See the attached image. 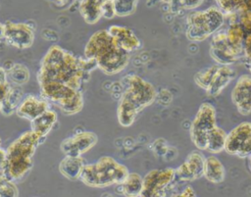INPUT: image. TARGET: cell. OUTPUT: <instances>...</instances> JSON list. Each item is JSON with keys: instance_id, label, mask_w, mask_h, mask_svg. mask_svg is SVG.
I'll list each match as a JSON object with an SVG mask.
<instances>
[{"instance_id": "obj_29", "label": "cell", "mask_w": 251, "mask_h": 197, "mask_svg": "<svg viewBox=\"0 0 251 197\" xmlns=\"http://www.w3.org/2000/svg\"><path fill=\"white\" fill-rule=\"evenodd\" d=\"M0 197H19V189L16 182L10 179L0 170Z\"/></svg>"}, {"instance_id": "obj_23", "label": "cell", "mask_w": 251, "mask_h": 197, "mask_svg": "<svg viewBox=\"0 0 251 197\" xmlns=\"http://www.w3.org/2000/svg\"><path fill=\"white\" fill-rule=\"evenodd\" d=\"M143 189V177L137 172H129L118 185V190L126 197H140Z\"/></svg>"}, {"instance_id": "obj_33", "label": "cell", "mask_w": 251, "mask_h": 197, "mask_svg": "<svg viewBox=\"0 0 251 197\" xmlns=\"http://www.w3.org/2000/svg\"><path fill=\"white\" fill-rule=\"evenodd\" d=\"M12 83L9 82V80H2L0 79V107L3 101L6 99L7 95L9 94L11 88H12Z\"/></svg>"}, {"instance_id": "obj_38", "label": "cell", "mask_w": 251, "mask_h": 197, "mask_svg": "<svg viewBox=\"0 0 251 197\" xmlns=\"http://www.w3.org/2000/svg\"><path fill=\"white\" fill-rule=\"evenodd\" d=\"M163 0H147V4L148 6H153V5H156L157 3L159 2H162Z\"/></svg>"}, {"instance_id": "obj_16", "label": "cell", "mask_w": 251, "mask_h": 197, "mask_svg": "<svg viewBox=\"0 0 251 197\" xmlns=\"http://www.w3.org/2000/svg\"><path fill=\"white\" fill-rule=\"evenodd\" d=\"M49 109L50 103L46 99L41 96L37 97L33 94H28L24 96L16 111V114L19 118L31 122Z\"/></svg>"}, {"instance_id": "obj_26", "label": "cell", "mask_w": 251, "mask_h": 197, "mask_svg": "<svg viewBox=\"0 0 251 197\" xmlns=\"http://www.w3.org/2000/svg\"><path fill=\"white\" fill-rule=\"evenodd\" d=\"M7 72V77L10 83L13 85H23L26 83L29 79V71L28 69L19 63L12 64L10 68H5Z\"/></svg>"}, {"instance_id": "obj_39", "label": "cell", "mask_w": 251, "mask_h": 197, "mask_svg": "<svg viewBox=\"0 0 251 197\" xmlns=\"http://www.w3.org/2000/svg\"><path fill=\"white\" fill-rule=\"evenodd\" d=\"M247 159H248V168H249V170H250V172H251V155L248 156Z\"/></svg>"}, {"instance_id": "obj_32", "label": "cell", "mask_w": 251, "mask_h": 197, "mask_svg": "<svg viewBox=\"0 0 251 197\" xmlns=\"http://www.w3.org/2000/svg\"><path fill=\"white\" fill-rule=\"evenodd\" d=\"M245 67L251 73V32L246 33L243 42V58Z\"/></svg>"}, {"instance_id": "obj_9", "label": "cell", "mask_w": 251, "mask_h": 197, "mask_svg": "<svg viewBox=\"0 0 251 197\" xmlns=\"http://www.w3.org/2000/svg\"><path fill=\"white\" fill-rule=\"evenodd\" d=\"M175 181V169L151 170L143 176V189L140 197H166L167 190Z\"/></svg>"}, {"instance_id": "obj_36", "label": "cell", "mask_w": 251, "mask_h": 197, "mask_svg": "<svg viewBox=\"0 0 251 197\" xmlns=\"http://www.w3.org/2000/svg\"><path fill=\"white\" fill-rule=\"evenodd\" d=\"M6 161V150H4L2 147H0V170L2 171L4 164Z\"/></svg>"}, {"instance_id": "obj_40", "label": "cell", "mask_w": 251, "mask_h": 197, "mask_svg": "<svg viewBox=\"0 0 251 197\" xmlns=\"http://www.w3.org/2000/svg\"><path fill=\"white\" fill-rule=\"evenodd\" d=\"M2 34H3V24L0 23V38H2Z\"/></svg>"}, {"instance_id": "obj_25", "label": "cell", "mask_w": 251, "mask_h": 197, "mask_svg": "<svg viewBox=\"0 0 251 197\" xmlns=\"http://www.w3.org/2000/svg\"><path fill=\"white\" fill-rule=\"evenodd\" d=\"M23 98H24V95H23L22 88L18 85H12V88L9 94L1 104L0 113L5 116H10L13 113H16Z\"/></svg>"}, {"instance_id": "obj_43", "label": "cell", "mask_w": 251, "mask_h": 197, "mask_svg": "<svg viewBox=\"0 0 251 197\" xmlns=\"http://www.w3.org/2000/svg\"><path fill=\"white\" fill-rule=\"evenodd\" d=\"M102 197H103V196H102Z\"/></svg>"}, {"instance_id": "obj_11", "label": "cell", "mask_w": 251, "mask_h": 197, "mask_svg": "<svg viewBox=\"0 0 251 197\" xmlns=\"http://www.w3.org/2000/svg\"><path fill=\"white\" fill-rule=\"evenodd\" d=\"M209 51L212 59L222 66H230L243 58V51L229 43L226 30L220 29L212 35Z\"/></svg>"}, {"instance_id": "obj_24", "label": "cell", "mask_w": 251, "mask_h": 197, "mask_svg": "<svg viewBox=\"0 0 251 197\" xmlns=\"http://www.w3.org/2000/svg\"><path fill=\"white\" fill-rule=\"evenodd\" d=\"M226 132L220 126L216 125L212 128L207 135L206 149L205 151L211 154H218L225 150L226 140Z\"/></svg>"}, {"instance_id": "obj_41", "label": "cell", "mask_w": 251, "mask_h": 197, "mask_svg": "<svg viewBox=\"0 0 251 197\" xmlns=\"http://www.w3.org/2000/svg\"><path fill=\"white\" fill-rule=\"evenodd\" d=\"M1 144H2V141H1V137H0V147H1Z\"/></svg>"}, {"instance_id": "obj_37", "label": "cell", "mask_w": 251, "mask_h": 197, "mask_svg": "<svg viewBox=\"0 0 251 197\" xmlns=\"http://www.w3.org/2000/svg\"><path fill=\"white\" fill-rule=\"evenodd\" d=\"M241 11H251V0H243Z\"/></svg>"}, {"instance_id": "obj_12", "label": "cell", "mask_w": 251, "mask_h": 197, "mask_svg": "<svg viewBox=\"0 0 251 197\" xmlns=\"http://www.w3.org/2000/svg\"><path fill=\"white\" fill-rule=\"evenodd\" d=\"M225 151L240 158L251 155V123L242 122L226 134Z\"/></svg>"}, {"instance_id": "obj_19", "label": "cell", "mask_w": 251, "mask_h": 197, "mask_svg": "<svg viewBox=\"0 0 251 197\" xmlns=\"http://www.w3.org/2000/svg\"><path fill=\"white\" fill-rule=\"evenodd\" d=\"M58 122L57 113L49 109L30 122V130L35 132L42 140L53 130Z\"/></svg>"}, {"instance_id": "obj_3", "label": "cell", "mask_w": 251, "mask_h": 197, "mask_svg": "<svg viewBox=\"0 0 251 197\" xmlns=\"http://www.w3.org/2000/svg\"><path fill=\"white\" fill-rule=\"evenodd\" d=\"M125 89L117 109L118 122L122 126H130L137 115L150 106L157 97L152 83L137 74H127L124 78Z\"/></svg>"}, {"instance_id": "obj_14", "label": "cell", "mask_w": 251, "mask_h": 197, "mask_svg": "<svg viewBox=\"0 0 251 197\" xmlns=\"http://www.w3.org/2000/svg\"><path fill=\"white\" fill-rule=\"evenodd\" d=\"M205 159L200 151L190 152L185 161L176 169V180L191 181L203 176Z\"/></svg>"}, {"instance_id": "obj_18", "label": "cell", "mask_w": 251, "mask_h": 197, "mask_svg": "<svg viewBox=\"0 0 251 197\" xmlns=\"http://www.w3.org/2000/svg\"><path fill=\"white\" fill-rule=\"evenodd\" d=\"M235 74V71L230 66L219 65L209 86L205 90L206 93L211 97L219 95L234 79Z\"/></svg>"}, {"instance_id": "obj_1", "label": "cell", "mask_w": 251, "mask_h": 197, "mask_svg": "<svg viewBox=\"0 0 251 197\" xmlns=\"http://www.w3.org/2000/svg\"><path fill=\"white\" fill-rule=\"evenodd\" d=\"M97 68L94 61L81 58L54 44L41 59L37 73L38 82L53 80L82 91L90 74Z\"/></svg>"}, {"instance_id": "obj_42", "label": "cell", "mask_w": 251, "mask_h": 197, "mask_svg": "<svg viewBox=\"0 0 251 197\" xmlns=\"http://www.w3.org/2000/svg\"><path fill=\"white\" fill-rule=\"evenodd\" d=\"M163 1H164V0H163ZM163 1H162V2H163Z\"/></svg>"}, {"instance_id": "obj_34", "label": "cell", "mask_w": 251, "mask_h": 197, "mask_svg": "<svg viewBox=\"0 0 251 197\" xmlns=\"http://www.w3.org/2000/svg\"><path fill=\"white\" fill-rule=\"evenodd\" d=\"M115 15V11H114V7H113V2L112 0L108 1L102 8V18L105 19H112L114 18Z\"/></svg>"}, {"instance_id": "obj_7", "label": "cell", "mask_w": 251, "mask_h": 197, "mask_svg": "<svg viewBox=\"0 0 251 197\" xmlns=\"http://www.w3.org/2000/svg\"><path fill=\"white\" fill-rule=\"evenodd\" d=\"M38 83L40 87V96L46 99L49 103L56 105L65 115H75L82 110V91L53 80L41 81Z\"/></svg>"}, {"instance_id": "obj_5", "label": "cell", "mask_w": 251, "mask_h": 197, "mask_svg": "<svg viewBox=\"0 0 251 197\" xmlns=\"http://www.w3.org/2000/svg\"><path fill=\"white\" fill-rule=\"evenodd\" d=\"M129 173L127 168L110 156H103L96 162L85 164L80 181L89 187H108L119 185Z\"/></svg>"}, {"instance_id": "obj_35", "label": "cell", "mask_w": 251, "mask_h": 197, "mask_svg": "<svg viewBox=\"0 0 251 197\" xmlns=\"http://www.w3.org/2000/svg\"><path fill=\"white\" fill-rule=\"evenodd\" d=\"M172 197H197V196L194 189L191 186L187 185L180 192L175 193Z\"/></svg>"}, {"instance_id": "obj_13", "label": "cell", "mask_w": 251, "mask_h": 197, "mask_svg": "<svg viewBox=\"0 0 251 197\" xmlns=\"http://www.w3.org/2000/svg\"><path fill=\"white\" fill-rule=\"evenodd\" d=\"M98 141L96 133L83 130L64 139L61 142L60 150L65 156L82 157L83 154L92 149Z\"/></svg>"}, {"instance_id": "obj_20", "label": "cell", "mask_w": 251, "mask_h": 197, "mask_svg": "<svg viewBox=\"0 0 251 197\" xmlns=\"http://www.w3.org/2000/svg\"><path fill=\"white\" fill-rule=\"evenodd\" d=\"M84 166L85 163L82 157L65 156L59 163L58 168L64 177L70 180H76L79 179Z\"/></svg>"}, {"instance_id": "obj_22", "label": "cell", "mask_w": 251, "mask_h": 197, "mask_svg": "<svg viewBox=\"0 0 251 197\" xmlns=\"http://www.w3.org/2000/svg\"><path fill=\"white\" fill-rule=\"evenodd\" d=\"M203 176L212 183H221L226 177V169L223 163L214 155L206 157Z\"/></svg>"}, {"instance_id": "obj_17", "label": "cell", "mask_w": 251, "mask_h": 197, "mask_svg": "<svg viewBox=\"0 0 251 197\" xmlns=\"http://www.w3.org/2000/svg\"><path fill=\"white\" fill-rule=\"evenodd\" d=\"M116 44L125 51L131 53L141 47V41L133 30L127 26L113 25L107 28Z\"/></svg>"}, {"instance_id": "obj_8", "label": "cell", "mask_w": 251, "mask_h": 197, "mask_svg": "<svg viewBox=\"0 0 251 197\" xmlns=\"http://www.w3.org/2000/svg\"><path fill=\"white\" fill-rule=\"evenodd\" d=\"M217 125V113L215 107L208 102L202 103L198 108L189 128L191 141L198 150L206 149L207 135Z\"/></svg>"}, {"instance_id": "obj_27", "label": "cell", "mask_w": 251, "mask_h": 197, "mask_svg": "<svg viewBox=\"0 0 251 197\" xmlns=\"http://www.w3.org/2000/svg\"><path fill=\"white\" fill-rule=\"evenodd\" d=\"M226 33L229 43L238 50L243 51V42L246 36V32L237 21H233L229 24L228 27L226 30Z\"/></svg>"}, {"instance_id": "obj_10", "label": "cell", "mask_w": 251, "mask_h": 197, "mask_svg": "<svg viewBox=\"0 0 251 197\" xmlns=\"http://www.w3.org/2000/svg\"><path fill=\"white\" fill-rule=\"evenodd\" d=\"M4 41L17 49H27L32 46L35 39V27L29 23L7 21L3 24Z\"/></svg>"}, {"instance_id": "obj_28", "label": "cell", "mask_w": 251, "mask_h": 197, "mask_svg": "<svg viewBox=\"0 0 251 197\" xmlns=\"http://www.w3.org/2000/svg\"><path fill=\"white\" fill-rule=\"evenodd\" d=\"M115 15L118 17H127L132 15L139 0H112Z\"/></svg>"}, {"instance_id": "obj_2", "label": "cell", "mask_w": 251, "mask_h": 197, "mask_svg": "<svg viewBox=\"0 0 251 197\" xmlns=\"http://www.w3.org/2000/svg\"><path fill=\"white\" fill-rule=\"evenodd\" d=\"M84 58L95 62L97 68L107 75L122 73L128 65L130 53L119 47L108 29L95 31L87 40Z\"/></svg>"}, {"instance_id": "obj_4", "label": "cell", "mask_w": 251, "mask_h": 197, "mask_svg": "<svg viewBox=\"0 0 251 197\" xmlns=\"http://www.w3.org/2000/svg\"><path fill=\"white\" fill-rule=\"evenodd\" d=\"M43 141L32 130L22 133L6 149L3 172L15 182L25 177L33 166L35 151Z\"/></svg>"}, {"instance_id": "obj_6", "label": "cell", "mask_w": 251, "mask_h": 197, "mask_svg": "<svg viewBox=\"0 0 251 197\" xmlns=\"http://www.w3.org/2000/svg\"><path fill=\"white\" fill-rule=\"evenodd\" d=\"M226 21L225 14L215 6L189 13L185 22L187 39L199 42L219 31Z\"/></svg>"}, {"instance_id": "obj_31", "label": "cell", "mask_w": 251, "mask_h": 197, "mask_svg": "<svg viewBox=\"0 0 251 197\" xmlns=\"http://www.w3.org/2000/svg\"><path fill=\"white\" fill-rule=\"evenodd\" d=\"M217 7L225 14L226 17L237 15L242 8L243 0H215Z\"/></svg>"}, {"instance_id": "obj_30", "label": "cell", "mask_w": 251, "mask_h": 197, "mask_svg": "<svg viewBox=\"0 0 251 197\" xmlns=\"http://www.w3.org/2000/svg\"><path fill=\"white\" fill-rule=\"evenodd\" d=\"M218 64L216 65H213V66H210V67H207L203 70H200L199 72H197L195 74H194V81L195 83L202 89L206 90L207 87L209 86L210 82H211V79L215 74V72L217 71L218 69Z\"/></svg>"}, {"instance_id": "obj_15", "label": "cell", "mask_w": 251, "mask_h": 197, "mask_svg": "<svg viewBox=\"0 0 251 197\" xmlns=\"http://www.w3.org/2000/svg\"><path fill=\"white\" fill-rule=\"evenodd\" d=\"M231 101L242 116L251 114V75H240L231 90Z\"/></svg>"}, {"instance_id": "obj_21", "label": "cell", "mask_w": 251, "mask_h": 197, "mask_svg": "<svg viewBox=\"0 0 251 197\" xmlns=\"http://www.w3.org/2000/svg\"><path fill=\"white\" fill-rule=\"evenodd\" d=\"M110 0H80L79 13L85 23L94 25L102 18V8Z\"/></svg>"}]
</instances>
